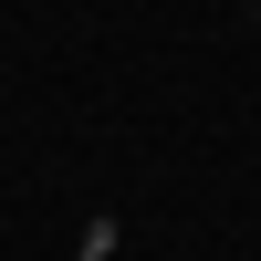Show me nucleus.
Segmentation results:
<instances>
[]
</instances>
